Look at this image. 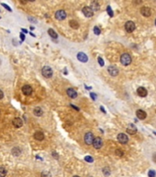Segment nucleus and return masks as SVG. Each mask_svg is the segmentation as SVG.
Here are the masks:
<instances>
[{
  "label": "nucleus",
  "mask_w": 156,
  "mask_h": 177,
  "mask_svg": "<svg viewBox=\"0 0 156 177\" xmlns=\"http://www.w3.org/2000/svg\"><path fill=\"white\" fill-rule=\"evenodd\" d=\"M131 61H132L131 56L129 55V54H123V55L120 56V62L124 66H129L131 63Z\"/></svg>",
  "instance_id": "obj_1"
},
{
  "label": "nucleus",
  "mask_w": 156,
  "mask_h": 177,
  "mask_svg": "<svg viewBox=\"0 0 156 177\" xmlns=\"http://www.w3.org/2000/svg\"><path fill=\"white\" fill-rule=\"evenodd\" d=\"M42 75H43V77H47V78L52 77V74H53L52 69L50 67V66H43V67H42Z\"/></svg>",
  "instance_id": "obj_2"
},
{
  "label": "nucleus",
  "mask_w": 156,
  "mask_h": 177,
  "mask_svg": "<svg viewBox=\"0 0 156 177\" xmlns=\"http://www.w3.org/2000/svg\"><path fill=\"white\" fill-rule=\"evenodd\" d=\"M125 30H126V32L129 33H131L133 32L134 31H135L136 29V25L135 23L133 21H131V20H129V21L126 22V24H125Z\"/></svg>",
  "instance_id": "obj_3"
},
{
  "label": "nucleus",
  "mask_w": 156,
  "mask_h": 177,
  "mask_svg": "<svg viewBox=\"0 0 156 177\" xmlns=\"http://www.w3.org/2000/svg\"><path fill=\"white\" fill-rule=\"evenodd\" d=\"M84 142L85 144L87 145H91V144L94 143V140H95V137H94L93 133L91 132H87L85 135H84Z\"/></svg>",
  "instance_id": "obj_4"
},
{
  "label": "nucleus",
  "mask_w": 156,
  "mask_h": 177,
  "mask_svg": "<svg viewBox=\"0 0 156 177\" xmlns=\"http://www.w3.org/2000/svg\"><path fill=\"white\" fill-rule=\"evenodd\" d=\"M83 13L84 15L85 16V17H87V18H91L92 16L94 15V10L92 9V8L91 7H84V8H83Z\"/></svg>",
  "instance_id": "obj_5"
},
{
  "label": "nucleus",
  "mask_w": 156,
  "mask_h": 177,
  "mask_svg": "<svg viewBox=\"0 0 156 177\" xmlns=\"http://www.w3.org/2000/svg\"><path fill=\"white\" fill-rule=\"evenodd\" d=\"M66 17H67V15L64 10H58L55 13V18L58 20H63L66 19Z\"/></svg>",
  "instance_id": "obj_6"
},
{
  "label": "nucleus",
  "mask_w": 156,
  "mask_h": 177,
  "mask_svg": "<svg viewBox=\"0 0 156 177\" xmlns=\"http://www.w3.org/2000/svg\"><path fill=\"white\" fill-rule=\"evenodd\" d=\"M117 138H118V142L121 143V144H126V143H128V141H129V137H128V136H127L126 134H123V133L118 134Z\"/></svg>",
  "instance_id": "obj_7"
},
{
  "label": "nucleus",
  "mask_w": 156,
  "mask_h": 177,
  "mask_svg": "<svg viewBox=\"0 0 156 177\" xmlns=\"http://www.w3.org/2000/svg\"><path fill=\"white\" fill-rule=\"evenodd\" d=\"M93 146H94V148L96 149H101L102 146H103V140H102V138H101V137H95V140H94Z\"/></svg>",
  "instance_id": "obj_8"
},
{
  "label": "nucleus",
  "mask_w": 156,
  "mask_h": 177,
  "mask_svg": "<svg viewBox=\"0 0 156 177\" xmlns=\"http://www.w3.org/2000/svg\"><path fill=\"white\" fill-rule=\"evenodd\" d=\"M22 92L24 95L26 96H29L32 93V88H31L30 85H24L22 87Z\"/></svg>",
  "instance_id": "obj_9"
},
{
  "label": "nucleus",
  "mask_w": 156,
  "mask_h": 177,
  "mask_svg": "<svg viewBox=\"0 0 156 177\" xmlns=\"http://www.w3.org/2000/svg\"><path fill=\"white\" fill-rule=\"evenodd\" d=\"M141 13L144 17H150L152 15V11L150 9V8H148V7H142L141 8Z\"/></svg>",
  "instance_id": "obj_10"
},
{
  "label": "nucleus",
  "mask_w": 156,
  "mask_h": 177,
  "mask_svg": "<svg viewBox=\"0 0 156 177\" xmlns=\"http://www.w3.org/2000/svg\"><path fill=\"white\" fill-rule=\"evenodd\" d=\"M107 71H108V73H109L111 76H113V77H116L117 75H118V69L114 66H108Z\"/></svg>",
  "instance_id": "obj_11"
},
{
  "label": "nucleus",
  "mask_w": 156,
  "mask_h": 177,
  "mask_svg": "<svg viewBox=\"0 0 156 177\" xmlns=\"http://www.w3.org/2000/svg\"><path fill=\"white\" fill-rule=\"evenodd\" d=\"M67 95L70 97V98H72V99H75L76 97H77V92H76V90L75 89H73V88H67Z\"/></svg>",
  "instance_id": "obj_12"
},
{
  "label": "nucleus",
  "mask_w": 156,
  "mask_h": 177,
  "mask_svg": "<svg viewBox=\"0 0 156 177\" xmlns=\"http://www.w3.org/2000/svg\"><path fill=\"white\" fill-rule=\"evenodd\" d=\"M136 115H137V117H138L140 120H144L146 118V116H147V113H146L143 110H141V109H140V110H137Z\"/></svg>",
  "instance_id": "obj_13"
},
{
  "label": "nucleus",
  "mask_w": 156,
  "mask_h": 177,
  "mask_svg": "<svg viewBox=\"0 0 156 177\" xmlns=\"http://www.w3.org/2000/svg\"><path fill=\"white\" fill-rule=\"evenodd\" d=\"M137 93L141 97H146L147 94H148V91H147V89L144 87H140V88H138V89H137Z\"/></svg>",
  "instance_id": "obj_14"
},
{
  "label": "nucleus",
  "mask_w": 156,
  "mask_h": 177,
  "mask_svg": "<svg viewBox=\"0 0 156 177\" xmlns=\"http://www.w3.org/2000/svg\"><path fill=\"white\" fill-rule=\"evenodd\" d=\"M77 59L79 60V61H81V62H84V63H85V62H87V60H88V57H87V55H85L84 53H79L78 55H77Z\"/></svg>",
  "instance_id": "obj_15"
},
{
  "label": "nucleus",
  "mask_w": 156,
  "mask_h": 177,
  "mask_svg": "<svg viewBox=\"0 0 156 177\" xmlns=\"http://www.w3.org/2000/svg\"><path fill=\"white\" fill-rule=\"evenodd\" d=\"M13 125H15V127L19 128V127L22 126L23 122H22V120H21V118H19V117H16V118L13 120Z\"/></svg>",
  "instance_id": "obj_16"
},
{
  "label": "nucleus",
  "mask_w": 156,
  "mask_h": 177,
  "mask_svg": "<svg viewBox=\"0 0 156 177\" xmlns=\"http://www.w3.org/2000/svg\"><path fill=\"white\" fill-rule=\"evenodd\" d=\"M34 138L38 141H42L44 139V134L41 131H37V132L34 134Z\"/></svg>",
  "instance_id": "obj_17"
},
{
  "label": "nucleus",
  "mask_w": 156,
  "mask_h": 177,
  "mask_svg": "<svg viewBox=\"0 0 156 177\" xmlns=\"http://www.w3.org/2000/svg\"><path fill=\"white\" fill-rule=\"evenodd\" d=\"M127 132L129 134H130V135H133V134H135L137 132V128H136V126L134 125L130 124V125H129V126L127 128Z\"/></svg>",
  "instance_id": "obj_18"
},
{
  "label": "nucleus",
  "mask_w": 156,
  "mask_h": 177,
  "mask_svg": "<svg viewBox=\"0 0 156 177\" xmlns=\"http://www.w3.org/2000/svg\"><path fill=\"white\" fill-rule=\"evenodd\" d=\"M33 113H34L36 116H42V114H43V111H42V109L41 107H36V108H34V110H33Z\"/></svg>",
  "instance_id": "obj_19"
},
{
  "label": "nucleus",
  "mask_w": 156,
  "mask_h": 177,
  "mask_svg": "<svg viewBox=\"0 0 156 177\" xmlns=\"http://www.w3.org/2000/svg\"><path fill=\"white\" fill-rule=\"evenodd\" d=\"M48 33H49V35H50L52 38H53V39H57V38H58L57 33L55 32L52 29H49V30H48Z\"/></svg>",
  "instance_id": "obj_20"
},
{
  "label": "nucleus",
  "mask_w": 156,
  "mask_h": 177,
  "mask_svg": "<svg viewBox=\"0 0 156 177\" xmlns=\"http://www.w3.org/2000/svg\"><path fill=\"white\" fill-rule=\"evenodd\" d=\"M69 24H70L71 28H73V29H74V30H76V29L79 28V24H78V22L75 21V20H71V21L69 22Z\"/></svg>",
  "instance_id": "obj_21"
},
{
  "label": "nucleus",
  "mask_w": 156,
  "mask_h": 177,
  "mask_svg": "<svg viewBox=\"0 0 156 177\" xmlns=\"http://www.w3.org/2000/svg\"><path fill=\"white\" fill-rule=\"evenodd\" d=\"M103 173H104V175H106V176H109L110 175V173H111V171L109 170V168L108 167H105V168H103Z\"/></svg>",
  "instance_id": "obj_22"
},
{
  "label": "nucleus",
  "mask_w": 156,
  "mask_h": 177,
  "mask_svg": "<svg viewBox=\"0 0 156 177\" xmlns=\"http://www.w3.org/2000/svg\"><path fill=\"white\" fill-rule=\"evenodd\" d=\"M7 175V170L4 167H0V177H6Z\"/></svg>",
  "instance_id": "obj_23"
},
{
  "label": "nucleus",
  "mask_w": 156,
  "mask_h": 177,
  "mask_svg": "<svg viewBox=\"0 0 156 177\" xmlns=\"http://www.w3.org/2000/svg\"><path fill=\"white\" fill-rule=\"evenodd\" d=\"M91 8H92V9H94V10H98L99 9V4L97 2H92Z\"/></svg>",
  "instance_id": "obj_24"
},
{
  "label": "nucleus",
  "mask_w": 156,
  "mask_h": 177,
  "mask_svg": "<svg viewBox=\"0 0 156 177\" xmlns=\"http://www.w3.org/2000/svg\"><path fill=\"white\" fill-rule=\"evenodd\" d=\"M21 150L19 149V148H14L13 149H12V153H13V155H15V156H19V155L20 154Z\"/></svg>",
  "instance_id": "obj_25"
},
{
  "label": "nucleus",
  "mask_w": 156,
  "mask_h": 177,
  "mask_svg": "<svg viewBox=\"0 0 156 177\" xmlns=\"http://www.w3.org/2000/svg\"><path fill=\"white\" fill-rule=\"evenodd\" d=\"M41 177H52V175L49 172H42Z\"/></svg>",
  "instance_id": "obj_26"
},
{
  "label": "nucleus",
  "mask_w": 156,
  "mask_h": 177,
  "mask_svg": "<svg viewBox=\"0 0 156 177\" xmlns=\"http://www.w3.org/2000/svg\"><path fill=\"white\" fill-rule=\"evenodd\" d=\"M116 155L117 156H119V157H122L124 155V152L121 150V149H117L116 150Z\"/></svg>",
  "instance_id": "obj_27"
},
{
  "label": "nucleus",
  "mask_w": 156,
  "mask_h": 177,
  "mask_svg": "<svg viewBox=\"0 0 156 177\" xmlns=\"http://www.w3.org/2000/svg\"><path fill=\"white\" fill-rule=\"evenodd\" d=\"M148 175H149V177H155L156 173L154 171H152V170H150L149 172H148Z\"/></svg>",
  "instance_id": "obj_28"
},
{
  "label": "nucleus",
  "mask_w": 156,
  "mask_h": 177,
  "mask_svg": "<svg viewBox=\"0 0 156 177\" xmlns=\"http://www.w3.org/2000/svg\"><path fill=\"white\" fill-rule=\"evenodd\" d=\"M94 32H95V34H96V35H99L101 32H100V29H99L98 27L95 26V27L94 28Z\"/></svg>",
  "instance_id": "obj_29"
},
{
  "label": "nucleus",
  "mask_w": 156,
  "mask_h": 177,
  "mask_svg": "<svg viewBox=\"0 0 156 177\" xmlns=\"http://www.w3.org/2000/svg\"><path fill=\"white\" fill-rule=\"evenodd\" d=\"M107 13H108V15H109L110 17H112V16H113V11H112L111 8H110L109 6L107 8Z\"/></svg>",
  "instance_id": "obj_30"
},
{
  "label": "nucleus",
  "mask_w": 156,
  "mask_h": 177,
  "mask_svg": "<svg viewBox=\"0 0 156 177\" xmlns=\"http://www.w3.org/2000/svg\"><path fill=\"white\" fill-rule=\"evenodd\" d=\"M84 160H85L86 161H88V162H93L94 161V159L92 157H90V156H86V157L84 158Z\"/></svg>",
  "instance_id": "obj_31"
},
{
  "label": "nucleus",
  "mask_w": 156,
  "mask_h": 177,
  "mask_svg": "<svg viewBox=\"0 0 156 177\" xmlns=\"http://www.w3.org/2000/svg\"><path fill=\"white\" fill-rule=\"evenodd\" d=\"M97 60H98V63H99V65L101 66H104V61H103V59L101 58V57H98L97 58Z\"/></svg>",
  "instance_id": "obj_32"
},
{
  "label": "nucleus",
  "mask_w": 156,
  "mask_h": 177,
  "mask_svg": "<svg viewBox=\"0 0 156 177\" xmlns=\"http://www.w3.org/2000/svg\"><path fill=\"white\" fill-rule=\"evenodd\" d=\"M90 96H91V98H92V100H94V101H95V98H96V97H95L96 95H95V93H91V94H90Z\"/></svg>",
  "instance_id": "obj_33"
},
{
  "label": "nucleus",
  "mask_w": 156,
  "mask_h": 177,
  "mask_svg": "<svg viewBox=\"0 0 156 177\" xmlns=\"http://www.w3.org/2000/svg\"><path fill=\"white\" fill-rule=\"evenodd\" d=\"M3 97H4V93H3V91H2L1 89H0V100L2 99Z\"/></svg>",
  "instance_id": "obj_34"
},
{
  "label": "nucleus",
  "mask_w": 156,
  "mask_h": 177,
  "mask_svg": "<svg viewBox=\"0 0 156 177\" xmlns=\"http://www.w3.org/2000/svg\"><path fill=\"white\" fill-rule=\"evenodd\" d=\"M152 160H153L154 162H156V154H153V156H152Z\"/></svg>",
  "instance_id": "obj_35"
},
{
  "label": "nucleus",
  "mask_w": 156,
  "mask_h": 177,
  "mask_svg": "<svg viewBox=\"0 0 156 177\" xmlns=\"http://www.w3.org/2000/svg\"><path fill=\"white\" fill-rule=\"evenodd\" d=\"M100 109L102 110V112H103V113H106V111H105V109H103V107H100Z\"/></svg>",
  "instance_id": "obj_36"
},
{
  "label": "nucleus",
  "mask_w": 156,
  "mask_h": 177,
  "mask_svg": "<svg viewBox=\"0 0 156 177\" xmlns=\"http://www.w3.org/2000/svg\"><path fill=\"white\" fill-rule=\"evenodd\" d=\"M20 36H21V39H22V40H24V38H25V37H24V35H23V34H21Z\"/></svg>",
  "instance_id": "obj_37"
},
{
  "label": "nucleus",
  "mask_w": 156,
  "mask_h": 177,
  "mask_svg": "<svg viewBox=\"0 0 156 177\" xmlns=\"http://www.w3.org/2000/svg\"><path fill=\"white\" fill-rule=\"evenodd\" d=\"M73 177H80V176H78V175H74Z\"/></svg>",
  "instance_id": "obj_38"
},
{
  "label": "nucleus",
  "mask_w": 156,
  "mask_h": 177,
  "mask_svg": "<svg viewBox=\"0 0 156 177\" xmlns=\"http://www.w3.org/2000/svg\"><path fill=\"white\" fill-rule=\"evenodd\" d=\"M155 25H156V20H155Z\"/></svg>",
  "instance_id": "obj_39"
},
{
  "label": "nucleus",
  "mask_w": 156,
  "mask_h": 177,
  "mask_svg": "<svg viewBox=\"0 0 156 177\" xmlns=\"http://www.w3.org/2000/svg\"><path fill=\"white\" fill-rule=\"evenodd\" d=\"M0 64H1V61H0Z\"/></svg>",
  "instance_id": "obj_40"
},
{
  "label": "nucleus",
  "mask_w": 156,
  "mask_h": 177,
  "mask_svg": "<svg viewBox=\"0 0 156 177\" xmlns=\"http://www.w3.org/2000/svg\"><path fill=\"white\" fill-rule=\"evenodd\" d=\"M90 177H93V176H90Z\"/></svg>",
  "instance_id": "obj_41"
}]
</instances>
